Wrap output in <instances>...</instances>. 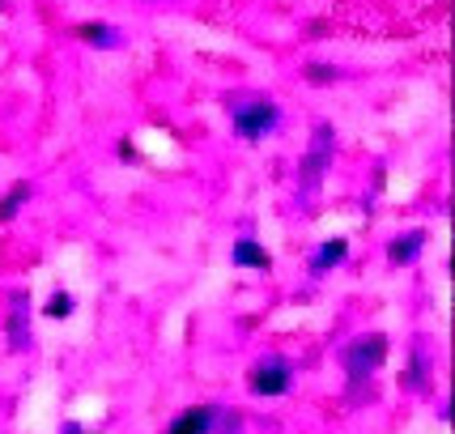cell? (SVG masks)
I'll list each match as a JSON object with an SVG mask.
<instances>
[{"mask_svg": "<svg viewBox=\"0 0 455 434\" xmlns=\"http://www.w3.org/2000/svg\"><path fill=\"white\" fill-rule=\"evenodd\" d=\"M345 256H349V243H345V238H328V243H323V247L315 252V260H311V273L323 277L328 269H337Z\"/></svg>", "mask_w": 455, "mask_h": 434, "instance_id": "cell-9", "label": "cell"}, {"mask_svg": "<svg viewBox=\"0 0 455 434\" xmlns=\"http://www.w3.org/2000/svg\"><path fill=\"white\" fill-rule=\"evenodd\" d=\"M43 316H47V319H68V316H73V294H64V290H56V294L47 298Z\"/></svg>", "mask_w": 455, "mask_h": 434, "instance_id": "cell-11", "label": "cell"}, {"mask_svg": "<svg viewBox=\"0 0 455 434\" xmlns=\"http://www.w3.org/2000/svg\"><path fill=\"white\" fill-rule=\"evenodd\" d=\"M426 243H430V235H426V230H409V235L392 238L387 256H392V264H413V260L426 252Z\"/></svg>", "mask_w": 455, "mask_h": 434, "instance_id": "cell-7", "label": "cell"}, {"mask_svg": "<svg viewBox=\"0 0 455 434\" xmlns=\"http://www.w3.org/2000/svg\"><path fill=\"white\" fill-rule=\"evenodd\" d=\"M235 133L243 141H264L273 128L281 124V111L273 99H247V102H235Z\"/></svg>", "mask_w": 455, "mask_h": 434, "instance_id": "cell-1", "label": "cell"}, {"mask_svg": "<svg viewBox=\"0 0 455 434\" xmlns=\"http://www.w3.org/2000/svg\"><path fill=\"white\" fill-rule=\"evenodd\" d=\"M383 358H387V336L371 333V336H357L354 345L345 350V366H349V375L354 379H366L383 366Z\"/></svg>", "mask_w": 455, "mask_h": 434, "instance_id": "cell-2", "label": "cell"}, {"mask_svg": "<svg viewBox=\"0 0 455 434\" xmlns=\"http://www.w3.org/2000/svg\"><path fill=\"white\" fill-rule=\"evenodd\" d=\"M213 417H218V409H213V405H196V409L179 414L175 422H171V430H166V434H209V430H213Z\"/></svg>", "mask_w": 455, "mask_h": 434, "instance_id": "cell-6", "label": "cell"}, {"mask_svg": "<svg viewBox=\"0 0 455 434\" xmlns=\"http://www.w3.org/2000/svg\"><path fill=\"white\" fill-rule=\"evenodd\" d=\"M0 4H4V0H0Z\"/></svg>", "mask_w": 455, "mask_h": 434, "instance_id": "cell-16", "label": "cell"}, {"mask_svg": "<svg viewBox=\"0 0 455 434\" xmlns=\"http://www.w3.org/2000/svg\"><path fill=\"white\" fill-rule=\"evenodd\" d=\"M213 430L218 434H238L243 430V422H238L235 409H221V417H213Z\"/></svg>", "mask_w": 455, "mask_h": 434, "instance_id": "cell-13", "label": "cell"}, {"mask_svg": "<svg viewBox=\"0 0 455 434\" xmlns=\"http://www.w3.org/2000/svg\"><path fill=\"white\" fill-rule=\"evenodd\" d=\"M247 383H251V392L256 396H285L290 388H294V366H290L285 358H264V362L251 366Z\"/></svg>", "mask_w": 455, "mask_h": 434, "instance_id": "cell-3", "label": "cell"}, {"mask_svg": "<svg viewBox=\"0 0 455 434\" xmlns=\"http://www.w3.org/2000/svg\"><path fill=\"white\" fill-rule=\"evenodd\" d=\"M26 200H30V183H18V188H13L9 197L0 200V221H9V217L18 213V209L26 205Z\"/></svg>", "mask_w": 455, "mask_h": 434, "instance_id": "cell-10", "label": "cell"}, {"mask_svg": "<svg viewBox=\"0 0 455 434\" xmlns=\"http://www.w3.org/2000/svg\"><path fill=\"white\" fill-rule=\"evenodd\" d=\"M64 434H81V426H77V422H68V426H64Z\"/></svg>", "mask_w": 455, "mask_h": 434, "instance_id": "cell-15", "label": "cell"}, {"mask_svg": "<svg viewBox=\"0 0 455 434\" xmlns=\"http://www.w3.org/2000/svg\"><path fill=\"white\" fill-rule=\"evenodd\" d=\"M328 162H332V124H319L315 128V141H311V149H307V158H302V192H311L323 171H328Z\"/></svg>", "mask_w": 455, "mask_h": 434, "instance_id": "cell-4", "label": "cell"}, {"mask_svg": "<svg viewBox=\"0 0 455 434\" xmlns=\"http://www.w3.org/2000/svg\"><path fill=\"white\" fill-rule=\"evenodd\" d=\"M77 39L90 43V47H99V52H116V47H124V30L107 26V21H81Z\"/></svg>", "mask_w": 455, "mask_h": 434, "instance_id": "cell-5", "label": "cell"}, {"mask_svg": "<svg viewBox=\"0 0 455 434\" xmlns=\"http://www.w3.org/2000/svg\"><path fill=\"white\" fill-rule=\"evenodd\" d=\"M21 302H26V298H18V311H13V319H9V336H13V345H18V350H26V345H30V328H26V311H21Z\"/></svg>", "mask_w": 455, "mask_h": 434, "instance_id": "cell-12", "label": "cell"}, {"mask_svg": "<svg viewBox=\"0 0 455 434\" xmlns=\"http://www.w3.org/2000/svg\"><path fill=\"white\" fill-rule=\"evenodd\" d=\"M235 264L238 269H259V273H264V269L273 264V256L259 247L256 238H235Z\"/></svg>", "mask_w": 455, "mask_h": 434, "instance_id": "cell-8", "label": "cell"}, {"mask_svg": "<svg viewBox=\"0 0 455 434\" xmlns=\"http://www.w3.org/2000/svg\"><path fill=\"white\" fill-rule=\"evenodd\" d=\"M307 81H337V68H328V64H307Z\"/></svg>", "mask_w": 455, "mask_h": 434, "instance_id": "cell-14", "label": "cell"}]
</instances>
